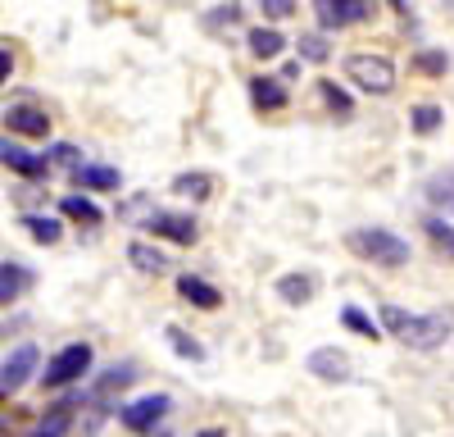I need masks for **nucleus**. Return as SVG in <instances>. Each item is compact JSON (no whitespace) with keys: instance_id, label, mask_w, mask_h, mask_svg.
Instances as JSON below:
<instances>
[{"instance_id":"18","label":"nucleus","mask_w":454,"mask_h":437,"mask_svg":"<svg viewBox=\"0 0 454 437\" xmlns=\"http://www.w3.org/2000/svg\"><path fill=\"white\" fill-rule=\"evenodd\" d=\"M250 100L259 109H286V87L282 78H250Z\"/></svg>"},{"instance_id":"2","label":"nucleus","mask_w":454,"mask_h":437,"mask_svg":"<svg viewBox=\"0 0 454 437\" xmlns=\"http://www.w3.org/2000/svg\"><path fill=\"white\" fill-rule=\"evenodd\" d=\"M346 78L368 91V96H391L395 83H400V73L387 55H372V51H359V55H346Z\"/></svg>"},{"instance_id":"27","label":"nucleus","mask_w":454,"mask_h":437,"mask_svg":"<svg viewBox=\"0 0 454 437\" xmlns=\"http://www.w3.org/2000/svg\"><path fill=\"white\" fill-rule=\"evenodd\" d=\"M318 91H323V100H327V109H332V115H340V119H350V109H355V105H350V96L340 91L336 83H327V78H323V83H318Z\"/></svg>"},{"instance_id":"12","label":"nucleus","mask_w":454,"mask_h":437,"mask_svg":"<svg viewBox=\"0 0 454 437\" xmlns=\"http://www.w3.org/2000/svg\"><path fill=\"white\" fill-rule=\"evenodd\" d=\"M73 178H78L82 192H119V182H123L119 169H109V164H78Z\"/></svg>"},{"instance_id":"11","label":"nucleus","mask_w":454,"mask_h":437,"mask_svg":"<svg viewBox=\"0 0 454 437\" xmlns=\"http://www.w3.org/2000/svg\"><path fill=\"white\" fill-rule=\"evenodd\" d=\"M5 123H10V132H23V137H46L51 132L46 109H36V105H14L5 115Z\"/></svg>"},{"instance_id":"32","label":"nucleus","mask_w":454,"mask_h":437,"mask_svg":"<svg viewBox=\"0 0 454 437\" xmlns=\"http://www.w3.org/2000/svg\"><path fill=\"white\" fill-rule=\"evenodd\" d=\"M10 73H14V55L0 46V83H10Z\"/></svg>"},{"instance_id":"7","label":"nucleus","mask_w":454,"mask_h":437,"mask_svg":"<svg viewBox=\"0 0 454 437\" xmlns=\"http://www.w3.org/2000/svg\"><path fill=\"white\" fill-rule=\"evenodd\" d=\"M145 228L155 233V237H164V242H177V246H192V242L200 237L196 218H192V214H173V210H150Z\"/></svg>"},{"instance_id":"16","label":"nucleus","mask_w":454,"mask_h":437,"mask_svg":"<svg viewBox=\"0 0 454 437\" xmlns=\"http://www.w3.org/2000/svg\"><path fill=\"white\" fill-rule=\"evenodd\" d=\"M246 42H250V55H254V60H278V55L286 51V36H282L278 28H250Z\"/></svg>"},{"instance_id":"17","label":"nucleus","mask_w":454,"mask_h":437,"mask_svg":"<svg viewBox=\"0 0 454 437\" xmlns=\"http://www.w3.org/2000/svg\"><path fill=\"white\" fill-rule=\"evenodd\" d=\"M427 201L436 205V210H445V214H454V164L450 169H436L432 178H427Z\"/></svg>"},{"instance_id":"35","label":"nucleus","mask_w":454,"mask_h":437,"mask_svg":"<svg viewBox=\"0 0 454 437\" xmlns=\"http://www.w3.org/2000/svg\"><path fill=\"white\" fill-rule=\"evenodd\" d=\"M160 437H164V433H160Z\"/></svg>"},{"instance_id":"25","label":"nucleus","mask_w":454,"mask_h":437,"mask_svg":"<svg viewBox=\"0 0 454 437\" xmlns=\"http://www.w3.org/2000/svg\"><path fill=\"white\" fill-rule=\"evenodd\" d=\"M164 338H168V346H173L182 360H205V346H200V342H192V338L182 333V328H173V323H168V328H164Z\"/></svg>"},{"instance_id":"19","label":"nucleus","mask_w":454,"mask_h":437,"mask_svg":"<svg viewBox=\"0 0 454 437\" xmlns=\"http://www.w3.org/2000/svg\"><path fill=\"white\" fill-rule=\"evenodd\" d=\"M128 260H132L141 274H155V278L168 269V255H164L160 246H150V242H132V246H128Z\"/></svg>"},{"instance_id":"3","label":"nucleus","mask_w":454,"mask_h":437,"mask_svg":"<svg viewBox=\"0 0 454 437\" xmlns=\"http://www.w3.org/2000/svg\"><path fill=\"white\" fill-rule=\"evenodd\" d=\"M91 360H96V351H91L87 342H73V346H64V351H55V355L46 360L42 383H46V387H68V383H78V378L91 369Z\"/></svg>"},{"instance_id":"1","label":"nucleus","mask_w":454,"mask_h":437,"mask_svg":"<svg viewBox=\"0 0 454 437\" xmlns=\"http://www.w3.org/2000/svg\"><path fill=\"white\" fill-rule=\"evenodd\" d=\"M346 246L368 265H382V269H400L409 265V242L391 228H350Z\"/></svg>"},{"instance_id":"23","label":"nucleus","mask_w":454,"mask_h":437,"mask_svg":"<svg viewBox=\"0 0 454 437\" xmlns=\"http://www.w3.org/2000/svg\"><path fill=\"white\" fill-rule=\"evenodd\" d=\"M209 187H214V178H209V173H200V169H196V173H177V178H173V192H177V196H192V201H205V196H209Z\"/></svg>"},{"instance_id":"28","label":"nucleus","mask_w":454,"mask_h":437,"mask_svg":"<svg viewBox=\"0 0 454 437\" xmlns=\"http://www.w3.org/2000/svg\"><path fill=\"white\" fill-rule=\"evenodd\" d=\"M409 319H413L409 310H400V306H382V328H391L395 338H400L404 328H409Z\"/></svg>"},{"instance_id":"31","label":"nucleus","mask_w":454,"mask_h":437,"mask_svg":"<svg viewBox=\"0 0 454 437\" xmlns=\"http://www.w3.org/2000/svg\"><path fill=\"white\" fill-rule=\"evenodd\" d=\"M259 10L269 14V19H291V14H295V5H291V0H263Z\"/></svg>"},{"instance_id":"24","label":"nucleus","mask_w":454,"mask_h":437,"mask_svg":"<svg viewBox=\"0 0 454 437\" xmlns=\"http://www.w3.org/2000/svg\"><path fill=\"white\" fill-rule=\"evenodd\" d=\"M59 210H64L68 218H82V224H100V218H105V214H100V205H96L91 196H64V201H59Z\"/></svg>"},{"instance_id":"20","label":"nucleus","mask_w":454,"mask_h":437,"mask_svg":"<svg viewBox=\"0 0 454 437\" xmlns=\"http://www.w3.org/2000/svg\"><path fill=\"white\" fill-rule=\"evenodd\" d=\"M23 228L32 233V242H42V246H55L64 237V224L55 214H23Z\"/></svg>"},{"instance_id":"10","label":"nucleus","mask_w":454,"mask_h":437,"mask_svg":"<svg viewBox=\"0 0 454 437\" xmlns=\"http://www.w3.org/2000/svg\"><path fill=\"white\" fill-rule=\"evenodd\" d=\"M0 164H10V169L23 173V178H42V173H51V160H46V155L27 151V146H19V141H10V137H0Z\"/></svg>"},{"instance_id":"26","label":"nucleus","mask_w":454,"mask_h":437,"mask_svg":"<svg viewBox=\"0 0 454 437\" xmlns=\"http://www.w3.org/2000/svg\"><path fill=\"white\" fill-rule=\"evenodd\" d=\"M340 323L355 328V333H364V338H382V323H372L359 306H346V310H340Z\"/></svg>"},{"instance_id":"14","label":"nucleus","mask_w":454,"mask_h":437,"mask_svg":"<svg viewBox=\"0 0 454 437\" xmlns=\"http://www.w3.org/2000/svg\"><path fill=\"white\" fill-rule=\"evenodd\" d=\"M314 274H282L278 278V297L286 301V306H309L314 301Z\"/></svg>"},{"instance_id":"33","label":"nucleus","mask_w":454,"mask_h":437,"mask_svg":"<svg viewBox=\"0 0 454 437\" xmlns=\"http://www.w3.org/2000/svg\"><path fill=\"white\" fill-rule=\"evenodd\" d=\"M445 64H450L445 55H423V60H419V68H427V73H441Z\"/></svg>"},{"instance_id":"5","label":"nucleus","mask_w":454,"mask_h":437,"mask_svg":"<svg viewBox=\"0 0 454 437\" xmlns=\"http://www.w3.org/2000/svg\"><path fill=\"white\" fill-rule=\"evenodd\" d=\"M450 333H454L450 314H413V319H409V328L400 333V342H404V346H413V351H436V346H445V342H450Z\"/></svg>"},{"instance_id":"4","label":"nucleus","mask_w":454,"mask_h":437,"mask_svg":"<svg viewBox=\"0 0 454 437\" xmlns=\"http://www.w3.org/2000/svg\"><path fill=\"white\" fill-rule=\"evenodd\" d=\"M168 410H173V396H164V392H145V396L128 401V406L119 410V424H123L128 433H150Z\"/></svg>"},{"instance_id":"15","label":"nucleus","mask_w":454,"mask_h":437,"mask_svg":"<svg viewBox=\"0 0 454 437\" xmlns=\"http://www.w3.org/2000/svg\"><path fill=\"white\" fill-rule=\"evenodd\" d=\"M423 233H427V242L445 255V265H454V224L445 214H427L423 218Z\"/></svg>"},{"instance_id":"13","label":"nucleus","mask_w":454,"mask_h":437,"mask_svg":"<svg viewBox=\"0 0 454 437\" xmlns=\"http://www.w3.org/2000/svg\"><path fill=\"white\" fill-rule=\"evenodd\" d=\"M177 291H182L192 306H200V310H218V306H223V291H218L214 282L196 278V274H182V278H177Z\"/></svg>"},{"instance_id":"30","label":"nucleus","mask_w":454,"mask_h":437,"mask_svg":"<svg viewBox=\"0 0 454 437\" xmlns=\"http://www.w3.org/2000/svg\"><path fill=\"white\" fill-rule=\"evenodd\" d=\"M300 60H327V46H323V36H300Z\"/></svg>"},{"instance_id":"21","label":"nucleus","mask_w":454,"mask_h":437,"mask_svg":"<svg viewBox=\"0 0 454 437\" xmlns=\"http://www.w3.org/2000/svg\"><path fill=\"white\" fill-rule=\"evenodd\" d=\"M27 282H32V274H27L23 265H0V306L19 301Z\"/></svg>"},{"instance_id":"9","label":"nucleus","mask_w":454,"mask_h":437,"mask_svg":"<svg viewBox=\"0 0 454 437\" xmlns=\"http://www.w3.org/2000/svg\"><path fill=\"white\" fill-rule=\"evenodd\" d=\"M305 369H309L314 378H323V383H346V378H350V355L336 351V346H318V351H309Z\"/></svg>"},{"instance_id":"8","label":"nucleus","mask_w":454,"mask_h":437,"mask_svg":"<svg viewBox=\"0 0 454 437\" xmlns=\"http://www.w3.org/2000/svg\"><path fill=\"white\" fill-rule=\"evenodd\" d=\"M314 14L323 28H350V23H364L372 14V5L368 0H318Z\"/></svg>"},{"instance_id":"22","label":"nucleus","mask_w":454,"mask_h":437,"mask_svg":"<svg viewBox=\"0 0 454 437\" xmlns=\"http://www.w3.org/2000/svg\"><path fill=\"white\" fill-rule=\"evenodd\" d=\"M441 123H445V109H441V105H432V100H427V105H413V109H409V128L419 132V137H432V132H436Z\"/></svg>"},{"instance_id":"29","label":"nucleus","mask_w":454,"mask_h":437,"mask_svg":"<svg viewBox=\"0 0 454 437\" xmlns=\"http://www.w3.org/2000/svg\"><path fill=\"white\" fill-rule=\"evenodd\" d=\"M68 419H73V415H68V406H55V415H51L42 428H36V437H59V433L68 428Z\"/></svg>"},{"instance_id":"6","label":"nucleus","mask_w":454,"mask_h":437,"mask_svg":"<svg viewBox=\"0 0 454 437\" xmlns=\"http://www.w3.org/2000/svg\"><path fill=\"white\" fill-rule=\"evenodd\" d=\"M36 360H42V351H36V342H19L5 360H0V396H14L23 383H32L36 374Z\"/></svg>"},{"instance_id":"34","label":"nucleus","mask_w":454,"mask_h":437,"mask_svg":"<svg viewBox=\"0 0 454 437\" xmlns=\"http://www.w3.org/2000/svg\"><path fill=\"white\" fill-rule=\"evenodd\" d=\"M192 437H223V428H200V433H192Z\"/></svg>"}]
</instances>
